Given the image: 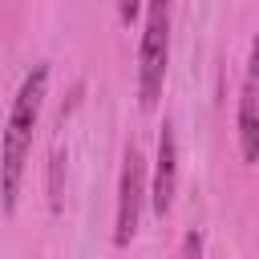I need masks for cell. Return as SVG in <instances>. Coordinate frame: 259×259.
<instances>
[{
	"mask_svg": "<svg viewBox=\"0 0 259 259\" xmlns=\"http://www.w3.org/2000/svg\"><path fill=\"white\" fill-rule=\"evenodd\" d=\"M45 93H49V65H32L12 97V109H8V125H4V138H0V194H4V210H16V194H20V178H24V158L32 150V130H36V117H40V105H45Z\"/></svg>",
	"mask_w": 259,
	"mask_h": 259,
	"instance_id": "cell-1",
	"label": "cell"
},
{
	"mask_svg": "<svg viewBox=\"0 0 259 259\" xmlns=\"http://www.w3.org/2000/svg\"><path fill=\"white\" fill-rule=\"evenodd\" d=\"M166 61H170V0H150L146 4L142 49H138V97H142V109L158 105L162 81H166Z\"/></svg>",
	"mask_w": 259,
	"mask_h": 259,
	"instance_id": "cell-2",
	"label": "cell"
},
{
	"mask_svg": "<svg viewBox=\"0 0 259 259\" xmlns=\"http://www.w3.org/2000/svg\"><path fill=\"white\" fill-rule=\"evenodd\" d=\"M142 198H146V158L138 146H125L121 178H117V219H113V243L125 247L138 235L142 223Z\"/></svg>",
	"mask_w": 259,
	"mask_h": 259,
	"instance_id": "cell-3",
	"label": "cell"
},
{
	"mask_svg": "<svg viewBox=\"0 0 259 259\" xmlns=\"http://www.w3.org/2000/svg\"><path fill=\"white\" fill-rule=\"evenodd\" d=\"M239 150H243V162H259V32L251 40L247 77L239 93Z\"/></svg>",
	"mask_w": 259,
	"mask_h": 259,
	"instance_id": "cell-4",
	"label": "cell"
},
{
	"mask_svg": "<svg viewBox=\"0 0 259 259\" xmlns=\"http://www.w3.org/2000/svg\"><path fill=\"white\" fill-rule=\"evenodd\" d=\"M174 186H178V138H174V121H162L158 154H154V182H150V202L162 219L174 206Z\"/></svg>",
	"mask_w": 259,
	"mask_h": 259,
	"instance_id": "cell-5",
	"label": "cell"
},
{
	"mask_svg": "<svg viewBox=\"0 0 259 259\" xmlns=\"http://www.w3.org/2000/svg\"><path fill=\"white\" fill-rule=\"evenodd\" d=\"M182 259H202V235H198V231H186V239H182Z\"/></svg>",
	"mask_w": 259,
	"mask_h": 259,
	"instance_id": "cell-6",
	"label": "cell"
},
{
	"mask_svg": "<svg viewBox=\"0 0 259 259\" xmlns=\"http://www.w3.org/2000/svg\"><path fill=\"white\" fill-rule=\"evenodd\" d=\"M138 8H142V0H117V16H121L125 24L138 20Z\"/></svg>",
	"mask_w": 259,
	"mask_h": 259,
	"instance_id": "cell-7",
	"label": "cell"
}]
</instances>
